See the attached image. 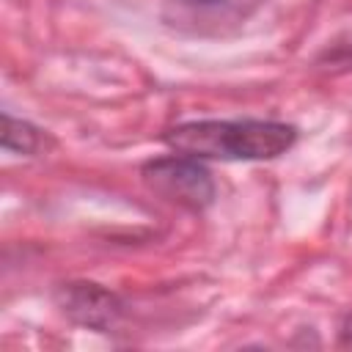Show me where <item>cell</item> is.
Masks as SVG:
<instances>
[{"label":"cell","instance_id":"obj_1","mask_svg":"<svg viewBox=\"0 0 352 352\" xmlns=\"http://www.w3.org/2000/svg\"><path fill=\"white\" fill-rule=\"evenodd\" d=\"M162 143L195 160H275L297 143V126L261 118H204L165 129Z\"/></svg>","mask_w":352,"mask_h":352},{"label":"cell","instance_id":"obj_2","mask_svg":"<svg viewBox=\"0 0 352 352\" xmlns=\"http://www.w3.org/2000/svg\"><path fill=\"white\" fill-rule=\"evenodd\" d=\"M140 173H143L146 187L154 195L182 209L204 212L214 201V182L195 157H187V154L157 157L146 162Z\"/></svg>","mask_w":352,"mask_h":352},{"label":"cell","instance_id":"obj_3","mask_svg":"<svg viewBox=\"0 0 352 352\" xmlns=\"http://www.w3.org/2000/svg\"><path fill=\"white\" fill-rule=\"evenodd\" d=\"M52 300L69 322L96 333H110L124 316V300L94 280L58 283L52 292Z\"/></svg>","mask_w":352,"mask_h":352},{"label":"cell","instance_id":"obj_4","mask_svg":"<svg viewBox=\"0 0 352 352\" xmlns=\"http://www.w3.org/2000/svg\"><path fill=\"white\" fill-rule=\"evenodd\" d=\"M0 143H3V148L8 154L30 157L41 146V132L30 121H22V118H14L11 113H3V135H0Z\"/></svg>","mask_w":352,"mask_h":352},{"label":"cell","instance_id":"obj_5","mask_svg":"<svg viewBox=\"0 0 352 352\" xmlns=\"http://www.w3.org/2000/svg\"><path fill=\"white\" fill-rule=\"evenodd\" d=\"M341 344L344 346H352V314L344 319V324H341Z\"/></svg>","mask_w":352,"mask_h":352},{"label":"cell","instance_id":"obj_6","mask_svg":"<svg viewBox=\"0 0 352 352\" xmlns=\"http://www.w3.org/2000/svg\"><path fill=\"white\" fill-rule=\"evenodd\" d=\"M184 6H192V8H214V6H223L226 0H179Z\"/></svg>","mask_w":352,"mask_h":352}]
</instances>
